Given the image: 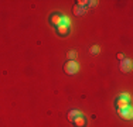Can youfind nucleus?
Returning a JSON list of instances; mask_svg holds the SVG:
<instances>
[{"instance_id": "3", "label": "nucleus", "mask_w": 133, "mask_h": 127, "mask_svg": "<svg viewBox=\"0 0 133 127\" xmlns=\"http://www.w3.org/2000/svg\"><path fill=\"white\" fill-rule=\"evenodd\" d=\"M118 114L125 120H130L132 119V107H126V109H118Z\"/></svg>"}, {"instance_id": "13", "label": "nucleus", "mask_w": 133, "mask_h": 127, "mask_svg": "<svg viewBox=\"0 0 133 127\" xmlns=\"http://www.w3.org/2000/svg\"><path fill=\"white\" fill-rule=\"evenodd\" d=\"M118 58L120 59V61H122V59H123V55H122V54H118Z\"/></svg>"}, {"instance_id": "9", "label": "nucleus", "mask_w": 133, "mask_h": 127, "mask_svg": "<svg viewBox=\"0 0 133 127\" xmlns=\"http://www.w3.org/2000/svg\"><path fill=\"white\" fill-rule=\"evenodd\" d=\"M79 114H81V113L78 112V110H71V112H68V116H66V117H68L69 122H72V120H74L77 116H79Z\"/></svg>"}, {"instance_id": "11", "label": "nucleus", "mask_w": 133, "mask_h": 127, "mask_svg": "<svg viewBox=\"0 0 133 127\" xmlns=\"http://www.w3.org/2000/svg\"><path fill=\"white\" fill-rule=\"evenodd\" d=\"M89 52L92 54V55H96V54L99 52V47H98V45H92V47H91V50H89Z\"/></svg>"}, {"instance_id": "6", "label": "nucleus", "mask_w": 133, "mask_h": 127, "mask_svg": "<svg viewBox=\"0 0 133 127\" xmlns=\"http://www.w3.org/2000/svg\"><path fill=\"white\" fill-rule=\"evenodd\" d=\"M57 33H58L59 36H66V34L69 33V25H66V24L57 25Z\"/></svg>"}, {"instance_id": "10", "label": "nucleus", "mask_w": 133, "mask_h": 127, "mask_svg": "<svg viewBox=\"0 0 133 127\" xmlns=\"http://www.w3.org/2000/svg\"><path fill=\"white\" fill-rule=\"evenodd\" d=\"M75 57H77V52H75V51H69V52H66V58H68V61H74Z\"/></svg>"}, {"instance_id": "8", "label": "nucleus", "mask_w": 133, "mask_h": 127, "mask_svg": "<svg viewBox=\"0 0 133 127\" xmlns=\"http://www.w3.org/2000/svg\"><path fill=\"white\" fill-rule=\"evenodd\" d=\"M72 11H74V14H75V16H82L85 10H84V7H79L78 4H75L74 7H72Z\"/></svg>"}, {"instance_id": "12", "label": "nucleus", "mask_w": 133, "mask_h": 127, "mask_svg": "<svg viewBox=\"0 0 133 127\" xmlns=\"http://www.w3.org/2000/svg\"><path fill=\"white\" fill-rule=\"evenodd\" d=\"M88 3H89V7H95L98 2H95V0H92V2H88Z\"/></svg>"}, {"instance_id": "2", "label": "nucleus", "mask_w": 133, "mask_h": 127, "mask_svg": "<svg viewBox=\"0 0 133 127\" xmlns=\"http://www.w3.org/2000/svg\"><path fill=\"white\" fill-rule=\"evenodd\" d=\"M116 104H118V109H126L129 107V96L128 95H122L116 99Z\"/></svg>"}, {"instance_id": "4", "label": "nucleus", "mask_w": 133, "mask_h": 127, "mask_svg": "<svg viewBox=\"0 0 133 127\" xmlns=\"http://www.w3.org/2000/svg\"><path fill=\"white\" fill-rule=\"evenodd\" d=\"M130 69H132V61L130 59L123 58L122 61H120V71L122 72H129Z\"/></svg>"}, {"instance_id": "5", "label": "nucleus", "mask_w": 133, "mask_h": 127, "mask_svg": "<svg viewBox=\"0 0 133 127\" xmlns=\"http://www.w3.org/2000/svg\"><path fill=\"white\" fill-rule=\"evenodd\" d=\"M72 123L75 124V127H85L87 126V120H85V117L79 114V116H77L74 120H72Z\"/></svg>"}, {"instance_id": "1", "label": "nucleus", "mask_w": 133, "mask_h": 127, "mask_svg": "<svg viewBox=\"0 0 133 127\" xmlns=\"http://www.w3.org/2000/svg\"><path fill=\"white\" fill-rule=\"evenodd\" d=\"M79 71V65H78L75 61H66L64 65V72L68 75H74Z\"/></svg>"}, {"instance_id": "7", "label": "nucleus", "mask_w": 133, "mask_h": 127, "mask_svg": "<svg viewBox=\"0 0 133 127\" xmlns=\"http://www.w3.org/2000/svg\"><path fill=\"white\" fill-rule=\"evenodd\" d=\"M61 17L62 16H59V14H51V17H50V23L57 27V25L61 24Z\"/></svg>"}]
</instances>
